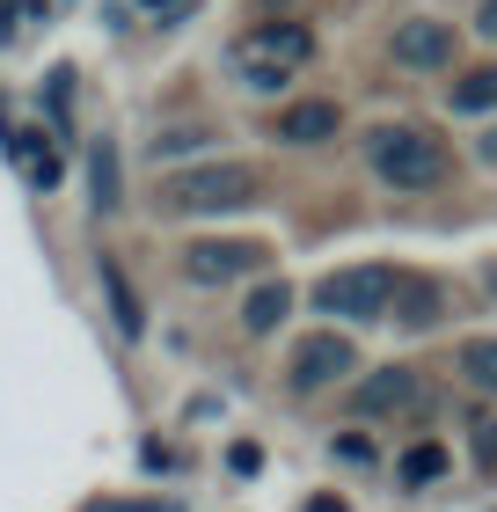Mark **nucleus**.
<instances>
[{"mask_svg":"<svg viewBox=\"0 0 497 512\" xmlns=\"http://www.w3.org/2000/svg\"><path fill=\"white\" fill-rule=\"evenodd\" d=\"M395 278L388 264H351V271H329L315 286V308L322 315H344V322H388L395 308Z\"/></svg>","mask_w":497,"mask_h":512,"instance_id":"4","label":"nucleus"},{"mask_svg":"<svg viewBox=\"0 0 497 512\" xmlns=\"http://www.w3.org/2000/svg\"><path fill=\"white\" fill-rule=\"evenodd\" d=\"M351 410L359 417H424L432 410V381L417 366H373V374L351 388Z\"/></svg>","mask_w":497,"mask_h":512,"instance_id":"5","label":"nucleus"},{"mask_svg":"<svg viewBox=\"0 0 497 512\" xmlns=\"http://www.w3.org/2000/svg\"><path fill=\"white\" fill-rule=\"evenodd\" d=\"M483 161H497V125H490V132H483Z\"/></svg>","mask_w":497,"mask_h":512,"instance_id":"25","label":"nucleus"},{"mask_svg":"<svg viewBox=\"0 0 497 512\" xmlns=\"http://www.w3.org/2000/svg\"><path fill=\"white\" fill-rule=\"evenodd\" d=\"M256 198H264V176L249 161H198L161 176V213H242Z\"/></svg>","mask_w":497,"mask_h":512,"instance_id":"2","label":"nucleus"},{"mask_svg":"<svg viewBox=\"0 0 497 512\" xmlns=\"http://www.w3.org/2000/svg\"><path fill=\"white\" fill-rule=\"evenodd\" d=\"M154 8H161V15H183V8H191V0H154Z\"/></svg>","mask_w":497,"mask_h":512,"instance_id":"26","label":"nucleus"},{"mask_svg":"<svg viewBox=\"0 0 497 512\" xmlns=\"http://www.w3.org/2000/svg\"><path fill=\"white\" fill-rule=\"evenodd\" d=\"M300 512H351V505H344V498H337V491H322V498H307V505H300Z\"/></svg>","mask_w":497,"mask_h":512,"instance_id":"22","label":"nucleus"},{"mask_svg":"<svg viewBox=\"0 0 497 512\" xmlns=\"http://www.w3.org/2000/svg\"><path fill=\"white\" fill-rule=\"evenodd\" d=\"M227 469H234V476H256V469H264V447H256V439H234V447H227Z\"/></svg>","mask_w":497,"mask_h":512,"instance_id":"18","label":"nucleus"},{"mask_svg":"<svg viewBox=\"0 0 497 512\" xmlns=\"http://www.w3.org/2000/svg\"><path fill=\"white\" fill-rule=\"evenodd\" d=\"M15 15H22V0H0V44L15 37Z\"/></svg>","mask_w":497,"mask_h":512,"instance_id":"23","label":"nucleus"},{"mask_svg":"<svg viewBox=\"0 0 497 512\" xmlns=\"http://www.w3.org/2000/svg\"><path fill=\"white\" fill-rule=\"evenodd\" d=\"M337 132H344V110L329 96H300V103L278 110V139H286V147H322V139H337Z\"/></svg>","mask_w":497,"mask_h":512,"instance_id":"9","label":"nucleus"},{"mask_svg":"<svg viewBox=\"0 0 497 512\" xmlns=\"http://www.w3.org/2000/svg\"><path fill=\"white\" fill-rule=\"evenodd\" d=\"M446 103H454L461 118H476V110H497V66H476V74H461Z\"/></svg>","mask_w":497,"mask_h":512,"instance_id":"13","label":"nucleus"},{"mask_svg":"<svg viewBox=\"0 0 497 512\" xmlns=\"http://www.w3.org/2000/svg\"><path fill=\"white\" fill-rule=\"evenodd\" d=\"M337 374H359V352H351V337H337V330H307V337L293 344V359H286V381H293L300 395H315V388H329Z\"/></svg>","mask_w":497,"mask_h":512,"instance_id":"6","label":"nucleus"},{"mask_svg":"<svg viewBox=\"0 0 497 512\" xmlns=\"http://www.w3.org/2000/svg\"><path fill=\"white\" fill-rule=\"evenodd\" d=\"M88 183H96V205H103V213H117V205H125V191H117V154H110V147L88 154Z\"/></svg>","mask_w":497,"mask_h":512,"instance_id":"16","label":"nucleus"},{"mask_svg":"<svg viewBox=\"0 0 497 512\" xmlns=\"http://www.w3.org/2000/svg\"><path fill=\"white\" fill-rule=\"evenodd\" d=\"M476 30H483V37H497V0H483V15H476Z\"/></svg>","mask_w":497,"mask_h":512,"instance_id":"24","label":"nucleus"},{"mask_svg":"<svg viewBox=\"0 0 497 512\" xmlns=\"http://www.w3.org/2000/svg\"><path fill=\"white\" fill-rule=\"evenodd\" d=\"M439 476H446V447L439 439H417V447L402 454V483L417 491V483H439Z\"/></svg>","mask_w":497,"mask_h":512,"instance_id":"15","label":"nucleus"},{"mask_svg":"<svg viewBox=\"0 0 497 512\" xmlns=\"http://www.w3.org/2000/svg\"><path fill=\"white\" fill-rule=\"evenodd\" d=\"M139 461H147V469H176V447H161V439H147V447H139Z\"/></svg>","mask_w":497,"mask_h":512,"instance_id":"20","label":"nucleus"},{"mask_svg":"<svg viewBox=\"0 0 497 512\" xmlns=\"http://www.w3.org/2000/svg\"><path fill=\"white\" fill-rule=\"evenodd\" d=\"M461 374L476 381L483 395H497V337H468L461 344Z\"/></svg>","mask_w":497,"mask_h":512,"instance_id":"14","label":"nucleus"},{"mask_svg":"<svg viewBox=\"0 0 497 512\" xmlns=\"http://www.w3.org/2000/svg\"><path fill=\"white\" fill-rule=\"evenodd\" d=\"M337 454L351 461V469H373V439H359V432H344V439H337Z\"/></svg>","mask_w":497,"mask_h":512,"instance_id":"19","label":"nucleus"},{"mask_svg":"<svg viewBox=\"0 0 497 512\" xmlns=\"http://www.w3.org/2000/svg\"><path fill=\"white\" fill-rule=\"evenodd\" d=\"M286 315H293V286H286V278H264V286L242 300V330L249 337H271Z\"/></svg>","mask_w":497,"mask_h":512,"instance_id":"11","label":"nucleus"},{"mask_svg":"<svg viewBox=\"0 0 497 512\" xmlns=\"http://www.w3.org/2000/svg\"><path fill=\"white\" fill-rule=\"evenodd\" d=\"M439 308H446V300H439V286H432V278H410V271H402L395 278V322H402V330H432V322H439Z\"/></svg>","mask_w":497,"mask_h":512,"instance_id":"10","label":"nucleus"},{"mask_svg":"<svg viewBox=\"0 0 497 512\" xmlns=\"http://www.w3.org/2000/svg\"><path fill=\"white\" fill-rule=\"evenodd\" d=\"M264 264H271L264 242H191L183 249V278L191 286H227V278H249Z\"/></svg>","mask_w":497,"mask_h":512,"instance_id":"7","label":"nucleus"},{"mask_svg":"<svg viewBox=\"0 0 497 512\" xmlns=\"http://www.w3.org/2000/svg\"><path fill=\"white\" fill-rule=\"evenodd\" d=\"M395 66H410V74H439V66H454V22H432V15L395 22Z\"/></svg>","mask_w":497,"mask_h":512,"instance_id":"8","label":"nucleus"},{"mask_svg":"<svg viewBox=\"0 0 497 512\" xmlns=\"http://www.w3.org/2000/svg\"><path fill=\"white\" fill-rule=\"evenodd\" d=\"M476 461H483V469H497V425H483V439H476Z\"/></svg>","mask_w":497,"mask_h":512,"instance_id":"21","label":"nucleus"},{"mask_svg":"<svg viewBox=\"0 0 497 512\" xmlns=\"http://www.w3.org/2000/svg\"><path fill=\"white\" fill-rule=\"evenodd\" d=\"M103 293H110V315H117V330H125V337H147V308H139V293H132L125 264H110V256H103Z\"/></svg>","mask_w":497,"mask_h":512,"instance_id":"12","label":"nucleus"},{"mask_svg":"<svg viewBox=\"0 0 497 512\" xmlns=\"http://www.w3.org/2000/svg\"><path fill=\"white\" fill-rule=\"evenodd\" d=\"M315 59V30L307 22H264V30H249L242 44H234V66H242V81L249 88H286L300 66Z\"/></svg>","mask_w":497,"mask_h":512,"instance_id":"3","label":"nucleus"},{"mask_svg":"<svg viewBox=\"0 0 497 512\" xmlns=\"http://www.w3.org/2000/svg\"><path fill=\"white\" fill-rule=\"evenodd\" d=\"M366 161H373V176H381V183H395V191H439V183L454 176L446 139L424 132V125H381V132H366Z\"/></svg>","mask_w":497,"mask_h":512,"instance_id":"1","label":"nucleus"},{"mask_svg":"<svg viewBox=\"0 0 497 512\" xmlns=\"http://www.w3.org/2000/svg\"><path fill=\"white\" fill-rule=\"evenodd\" d=\"M198 147H205V132L198 125H176V132L154 139V161H176V154H198Z\"/></svg>","mask_w":497,"mask_h":512,"instance_id":"17","label":"nucleus"}]
</instances>
